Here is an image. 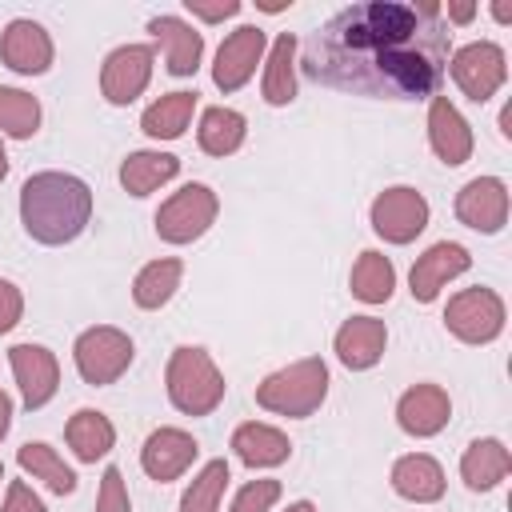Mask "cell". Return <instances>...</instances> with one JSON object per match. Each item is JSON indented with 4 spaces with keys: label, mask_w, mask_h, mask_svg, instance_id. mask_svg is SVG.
Instances as JSON below:
<instances>
[{
    "label": "cell",
    "mask_w": 512,
    "mask_h": 512,
    "mask_svg": "<svg viewBox=\"0 0 512 512\" xmlns=\"http://www.w3.org/2000/svg\"><path fill=\"white\" fill-rule=\"evenodd\" d=\"M92 220V188L72 172H32L20 184V224L44 248L72 244Z\"/></svg>",
    "instance_id": "obj_2"
},
{
    "label": "cell",
    "mask_w": 512,
    "mask_h": 512,
    "mask_svg": "<svg viewBox=\"0 0 512 512\" xmlns=\"http://www.w3.org/2000/svg\"><path fill=\"white\" fill-rule=\"evenodd\" d=\"M476 12H480V4L476 0H448V4H440V16H444V24L452 28V24H472L476 20Z\"/></svg>",
    "instance_id": "obj_39"
},
{
    "label": "cell",
    "mask_w": 512,
    "mask_h": 512,
    "mask_svg": "<svg viewBox=\"0 0 512 512\" xmlns=\"http://www.w3.org/2000/svg\"><path fill=\"white\" fill-rule=\"evenodd\" d=\"M264 52H268V32L260 24H240L232 28L220 48H216V60H212V84L228 96V92H240L252 76H256V64H264Z\"/></svg>",
    "instance_id": "obj_11"
},
{
    "label": "cell",
    "mask_w": 512,
    "mask_h": 512,
    "mask_svg": "<svg viewBox=\"0 0 512 512\" xmlns=\"http://www.w3.org/2000/svg\"><path fill=\"white\" fill-rule=\"evenodd\" d=\"M488 12H492L496 24H512V0H492Z\"/></svg>",
    "instance_id": "obj_41"
},
{
    "label": "cell",
    "mask_w": 512,
    "mask_h": 512,
    "mask_svg": "<svg viewBox=\"0 0 512 512\" xmlns=\"http://www.w3.org/2000/svg\"><path fill=\"white\" fill-rule=\"evenodd\" d=\"M16 464H20V472L24 476H32V480H40L48 492H56V496H72L76 492V472L64 464V456L52 448V444H44V440H28V444H20L16 448Z\"/></svg>",
    "instance_id": "obj_29"
},
{
    "label": "cell",
    "mask_w": 512,
    "mask_h": 512,
    "mask_svg": "<svg viewBox=\"0 0 512 512\" xmlns=\"http://www.w3.org/2000/svg\"><path fill=\"white\" fill-rule=\"evenodd\" d=\"M180 280H184V260H176V256L148 260L132 280V304L144 312H156L176 296Z\"/></svg>",
    "instance_id": "obj_30"
},
{
    "label": "cell",
    "mask_w": 512,
    "mask_h": 512,
    "mask_svg": "<svg viewBox=\"0 0 512 512\" xmlns=\"http://www.w3.org/2000/svg\"><path fill=\"white\" fill-rule=\"evenodd\" d=\"M96 512H132L128 484H124V472L120 468H104L100 488H96Z\"/></svg>",
    "instance_id": "obj_35"
},
{
    "label": "cell",
    "mask_w": 512,
    "mask_h": 512,
    "mask_svg": "<svg viewBox=\"0 0 512 512\" xmlns=\"http://www.w3.org/2000/svg\"><path fill=\"white\" fill-rule=\"evenodd\" d=\"M228 448H232V456H236L244 468H252V472H260V468H280V464L292 456V440H288L280 428L264 424V420L240 424V428L232 432Z\"/></svg>",
    "instance_id": "obj_22"
},
{
    "label": "cell",
    "mask_w": 512,
    "mask_h": 512,
    "mask_svg": "<svg viewBox=\"0 0 512 512\" xmlns=\"http://www.w3.org/2000/svg\"><path fill=\"white\" fill-rule=\"evenodd\" d=\"M428 200L424 192H416L412 184H392L384 192H376L372 208H368V224L384 244H412L424 228H428Z\"/></svg>",
    "instance_id": "obj_8"
},
{
    "label": "cell",
    "mask_w": 512,
    "mask_h": 512,
    "mask_svg": "<svg viewBox=\"0 0 512 512\" xmlns=\"http://www.w3.org/2000/svg\"><path fill=\"white\" fill-rule=\"evenodd\" d=\"M284 512H316V504H312V500H292Z\"/></svg>",
    "instance_id": "obj_44"
},
{
    "label": "cell",
    "mask_w": 512,
    "mask_h": 512,
    "mask_svg": "<svg viewBox=\"0 0 512 512\" xmlns=\"http://www.w3.org/2000/svg\"><path fill=\"white\" fill-rule=\"evenodd\" d=\"M448 420H452V396L440 384H432V380L412 384L396 400V424H400V432H408L416 440L440 436L448 428Z\"/></svg>",
    "instance_id": "obj_18"
},
{
    "label": "cell",
    "mask_w": 512,
    "mask_h": 512,
    "mask_svg": "<svg viewBox=\"0 0 512 512\" xmlns=\"http://www.w3.org/2000/svg\"><path fill=\"white\" fill-rule=\"evenodd\" d=\"M184 12L192 20H204V24H224V20L240 16V0H216V4H208V0H184Z\"/></svg>",
    "instance_id": "obj_36"
},
{
    "label": "cell",
    "mask_w": 512,
    "mask_h": 512,
    "mask_svg": "<svg viewBox=\"0 0 512 512\" xmlns=\"http://www.w3.org/2000/svg\"><path fill=\"white\" fill-rule=\"evenodd\" d=\"M280 480H272V476H260V480H248L236 496H232V504H228V512H272V504L280 500Z\"/></svg>",
    "instance_id": "obj_34"
},
{
    "label": "cell",
    "mask_w": 512,
    "mask_h": 512,
    "mask_svg": "<svg viewBox=\"0 0 512 512\" xmlns=\"http://www.w3.org/2000/svg\"><path fill=\"white\" fill-rule=\"evenodd\" d=\"M508 472H512V452L496 436L472 440L460 456V480H464L468 492H492L508 480Z\"/></svg>",
    "instance_id": "obj_23"
},
{
    "label": "cell",
    "mask_w": 512,
    "mask_h": 512,
    "mask_svg": "<svg viewBox=\"0 0 512 512\" xmlns=\"http://www.w3.org/2000/svg\"><path fill=\"white\" fill-rule=\"evenodd\" d=\"M196 100H200V96H196V92H184V88H176V92L152 100V104L144 108V116H140V132H144L148 140H180V136L188 132V124H192Z\"/></svg>",
    "instance_id": "obj_28"
},
{
    "label": "cell",
    "mask_w": 512,
    "mask_h": 512,
    "mask_svg": "<svg viewBox=\"0 0 512 512\" xmlns=\"http://www.w3.org/2000/svg\"><path fill=\"white\" fill-rule=\"evenodd\" d=\"M4 176H8V152H4V144H0V184H4Z\"/></svg>",
    "instance_id": "obj_45"
},
{
    "label": "cell",
    "mask_w": 512,
    "mask_h": 512,
    "mask_svg": "<svg viewBox=\"0 0 512 512\" xmlns=\"http://www.w3.org/2000/svg\"><path fill=\"white\" fill-rule=\"evenodd\" d=\"M20 316H24V292L0 276V336L12 332L20 324Z\"/></svg>",
    "instance_id": "obj_37"
},
{
    "label": "cell",
    "mask_w": 512,
    "mask_h": 512,
    "mask_svg": "<svg viewBox=\"0 0 512 512\" xmlns=\"http://www.w3.org/2000/svg\"><path fill=\"white\" fill-rule=\"evenodd\" d=\"M148 32L152 40L160 44L164 52V68L168 76H192L200 68V56H204V32L192 28L184 16H152L148 20Z\"/></svg>",
    "instance_id": "obj_20"
},
{
    "label": "cell",
    "mask_w": 512,
    "mask_h": 512,
    "mask_svg": "<svg viewBox=\"0 0 512 512\" xmlns=\"http://www.w3.org/2000/svg\"><path fill=\"white\" fill-rule=\"evenodd\" d=\"M8 368L16 376V388H20V400L28 412H40L60 392V360L44 344H12Z\"/></svg>",
    "instance_id": "obj_12"
},
{
    "label": "cell",
    "mask_w": 512,
    "mask_h": 512,
    "mask_svg": "<svg viewBox=\"0 0 512 512\" xmlns=\"http://www.w3.org/2000/svg\"><path fill=\"white\" fill-rule=\"evenodd\" d=\"M196 456H200L196 436L184 432V428L164 424V428L148 432V440H144V448H140V468H144L148 480L172 484V480H180V476L196 464Z\"/></svg>",
    "instance_id": "obj_16"
},
{
    "label": "cell",
    "mask_w": 512,
    "mask_h": 512,
    "mask_svg": "<svg viewBox=\"0 0 512 512\" xmlns=\"http://www.w3.org/2000/svg\"><path fill=\"white\" fill-rule=\"evenodd\" d=\"M500 136H504V140H512V104H504V108H500Z\"/></svg>",
    "instance_id": "obj_42"
},
{
    "label": "cell",
    "mask_w": 512,
    "mask_h": 512,
    "mask_svg": "<svg viewBox=\"0 0 512 512\" xmlns=\"http://www.w3.org/2000/svg\"><path fill=\"white\" fill-rule=\"evenodd\" d=\"M228 480H232L228 460H224V456H220V460H208V464L192 476V484L184 488L180 512H220V500H224V492H228Z\"/></svg>",
    "instance_id": "obj_33"
},
{
    "label": "cell",
    "mask_w": 512,
    "mask_h": 512,
    "mask_svg": "<svg viewBox=\"0 0 512 512\" xmlns=\"http://www.w3.org/2000/svg\"><path fill=\"white\" fill-rule=\"evenodd\" d=\"M448 72L468 100L488 104L508 80V56L496 40H472L448 56Z\"/></svg>",
    "instance_id": "obj_9"
},
{
    "label": "cell",
    "mask_w": 512,
    "mask_h": 512,
    "mask_svg": "<svg viewBox=\"0 0 512 512\" xmlns=\"http://www.w3.org/2000/svg\"><path fill=\"white\" fill-rule=\"evenodd\" d=\"M508 184L500 176H472L460 192H456V220L472 232H484V236H496L504 224H508Z\"/></svg>",
    "instance_id": "obj_14"
},
{
    "label": "cell",
    "mask_w": 512,
    "mask_h": 512,
    "mask_svg": "<svg viewBox=\"0 0 512 512\" xmlns=\"http://www.w3.org/2000/svg\"><path fill=\"white\" fill-rule=\"evenodd\" d=\"M0 480H4V464H0Z\"/></svg>",
    "instance_id": "obj_46"
},
{
    "label": "cell",
    "mask_w": 512,
    "mask_h": 512,
    "mask_svg": "<svg viewBox=\"0 0 512 512\" xmlns=\"http://www.w3.org/2000/svg\"><path fill=\"white\" fill-rule=\"evenodd\" d=\"M64 440H68V448H72V456H76L80 464H96V460H104V456L116 448V428H112V420H108L104 412L80 408V412L68 416Z\"/></svg>",
    "instance_id": "obj_26"
},
{
    "label": "cell",
    "mask_w": 512,
    "mask_h": 512,
    "mask_svg": "<svg viewBox=\"0 0 512 512\" xmlns=\"http://www.w3.org/2000/svg\"><path fill=\"white\" fill-rule=\"evenodd\" d=\"M296 52L300 40L292 32H280L268 52H264V80H260V96L272 108H288L296 100Z\"/></svg>",
    "instance_id": "obj_25"
},
{
    "label": "cell",
    "mask_w": 512,
    "mask_h": 512,
    "mask_svg": "<svg viewBox=\"0 0 512 512\" xmlns=\"http://www.w3.org/2000/svg\"><path fill=\"white\" fill-rule=\"evenodd\" d=\"M248 136V120L244 112L228 108V104H212L200 112V128H196V144L204 156H232L244 148Z\"/></svg>",
    "instance_id": "obj_27"
},
{
    "label": "cell",
    "mask_w": 512,
    "mask_h": 512,
    "mask_svg": "<svg viewBox=\"0 0 512 512\" xmlns=\"http://www.w3.org/2000/svg\"><path fill=\"white\" fill-rule=\"evenodd\" d=\"M156 68V48L152 44H120L104 56L100 64V96L112 108H128L132 100L144 96L148 80Z\"/></svg>",
    "instance_id": "obj_10"
},
{
    "label": "cell",
    "mask_w": 512,
    "mask_h": 512,
    "mask_svg": "<svg viewBox=\"0 0 512 512\" xmlns=\"http://www.w3.org/2000/svg\"><path fill=\"white\" fill-rule=\"evenodd\" d=\"M388 348V324L380 316H348L336 336H332V352L348 372H368L384 360Z\"/></svg>",
    "instance_id": "obj_19"
},
{
    "label": "cell",
    "mask_w": 512,
    "mask_h": 512,
    "mask_svg": "<svg viewBox=\"0 0 512 512\" xmlns=\"http://www.w3.org/2000/svg\"><path fill=\"white\" fill-rule=\"evenodd\" d=\"M472 268V252L456 240H436L432 248H424L408 272V292L416 304H432L456 276H464Z\"/></svg>",
    "instance_id": "obj_13"
},
{
    "label": "cell",
    "mask_w": 512,
    "mask_h": 512,
    "mask_svg": "<svg viewBox=\"0 0 512 512\" xmlns=\"http://www.w3.org/2000/svg\"><path fill=\"white\" fill-rule=\"evenodd\" d=\"M72 360H76V372H80L84 384L108 388V384H116V380L132 368L136 344H132V336H128L124 328H116V324H92V328H84V332L76 336Z\"/></svg>",
    "instance_id": "obj_6"
},
{
    "label": "cell",
    "mask_w": 512,
    "mask_h": 512,
    "mask_svg": "<svg viewBox=\"0 0 512 512\" xmlns=\"http://www.w3.org/2000/svg\"><path fill=\"white\" fill-rule=\"evenodd\" d=\"M164 392L180 416H212L224 404L228 384H224V372L216 368V360L208 356V348L180 344V348H172V356L164 364Z\"/></svg>",
    "instance_id": "obj_3"
},
{
    "label": "cell",
    "mask_w": 512,
    "mask_h": 512,
    "mask_svg": "<svg viewBox=\"0 0 512 512\" xmlns=\"http://www.w3.org/2000/svg\"><path fill=\"white\" fill-rule=\"evenodd\" d=\"M296 68L336 92L432 100L448 72L452 28L436 0H364L308 32Z\"/></svg>",
    "instance_id": "obj_1"
},
{
    "label": "cell",
    "mask_w": 512,
    "mask_h": 512,
    "mask_svg": "<svg viewBox=\"0 0 512 512\" xmlns=\"http://www.w3.org/2000/svg\"><path fill=\"white\" fill-rule=\"evenodd\" d=\"M348 292L360 300V304H388L392 292H396V268L384 252L368 248L356 256L352 272H348Z\"/></svg>",
    "instance_id": "obj_31"
},
{
    "label": "cell",
    "mask_w": 512,
    "mask_h": 512,
    "mask_svg": "<svg viewBox=\"0 0 512 512\" xmlns=\"http://www.w3.org/2000/svg\"><path fill=\"white\" fill-rule=\"evenodd\" d=\"M36 132H40V100L24 88L0 84V136L32 140Z\"/></svg>",
    "instance_id": "obj_32"
},
{
    "label": "cell",
    "mask_w": 512,
    "mask_h": 512,
    "mask_svg": "<svg viewBox=\"0 0 512 512\" xmlns=\"http://www.w3.org/2000/svg\"><path fill=\"white\" fill-rule=\"evenodd\" d=\"M0 512H48V508H44V500L32 492V484L12 480V484L4 488V504H0Z\"/></svg>",
    "instance_id": "obj_38"
},
{
    "label": "cell",
    "mask_w": 512,
    "mask_h": 512,
    "mask_svg": "<svg viewBox=\"0 0 512 512\" xmlns=\"http://www.w3.org/2000/svg\"><path fill=\"white\" fill-rule=\"evenodd\" d=\"M8 428H12V396L0 388V440L8 436Z\"/></svg>",
    "instance_id": "obj_40"
},
{
    "label": "cell",
    "mask_w": 512,
    "mask_h": 512,
    "mask_svg": "<svg viewBox=\"0 0 512 512\" xmlns=\"http://www.w3.org/2000/svg\"><path fill=\"white\" fill-rule=\"evenodd\" d=\"M0 60L16 76H44L52 68V60H56V48H52L48 28L36 24V20H28V16L8 20L4 32H0Z\"/></svg>",
    "instance_id": "obj_15"
},
{
    "label": "cell",
    "mask_w": 512,
    "mask_h": 512,
    "mask_svg": "<svg viewBox=\"0 0 512 512\" xmlns=\"http://www.w3.org/2000/svg\"><path fill=\"white\" fill-rule=\"evenodd\" d=\"M216 216H220V196H216L208 184L192 180V184L176 188V192L156 208L152 228H156V236H160L164 244L184 248V244H196V240L216 224Z\"/></svg>",
    "instance_id": "obj_5"
},
{
    "label": "cell",
    "mask_w": 512,
    "mask_h": 512,
    "mask_svg": "<svg viewBox=\"0 0 512 512\" xmlns=\"http://www.w3.org/2000/svg\"><path fill=\"white\" fill-rule=\"evenodd\" d=\"M428 148L448 168H460V164L472 160V148H476L472 124L460 116V108L448 96H432L428 100Z\"/></svg>",
    "instance_id": "obj_17"
},
{
    "label": "cell",
    "mask_w": 512,
    "mask_h": 512,
    "mask_svg": "<svg viewBox=\"0 0 512 512\" xmlns=\"http://www.w3.org/2000/svg\"><path fill=\"white\" fill-rule=\"evenodd\" d=\"M388 484H392V492H396L400 500H412V504H436V500L444 496V488H448L440 460L428 456V452H408V456H400V460L392 464V472H388Z\"/></svg>",
    "instance_id": "obj_21"
},
{
    "label": "cell",
    "mask_w": 512,
    "mask_h": 512,
    "mask_svg": "<svg viewBox=\"0 0 512 512\" xmlns=\"http://www.w3.org/2000/svg\"><path fill=\"white\" fill-rule=\"evenodd\" d=\"M504 320H508V312H504L500 292H492V288H484V284L460 288V292L448 300V308H444V328H448V336H456L460 344H472V348L492 344V340L504 332Z\"/></svg>",
    "instance_id": "obj_7"
},
{
    "label": "cell",
    "mask_w": 512,
    "mask_h": 512,
    "mask_svg": "<svg viewBox=\"0 0 512 512\" xmlns=\"http://www.w3.org/2000/svg\"><path fill=\"white\" fill-rule=\"evenodd\" d=\"M288 4H292V0H256V8H260V12H284Z\"/></svg>",
    "instance_id": "obj_43"
},
{
    "label": "cell",
    "mask_w": 512,
    "mask_h": 512,
    "mask_svg": "<svg viewBox=\"0 0 512 512\" xmlns=\"http://www.w3.org/2000/svg\"><path fill=\"white\" fill-rule=\"evenodd\" d=\"M328 364L320 356H300L276 372H268L256 384V404L272 416H288V420H308L320 412V404L328 400Z\"/></svg>",
    "instance_id": "obj_4"
},
{
    "label": "cell",
    "mask_w": 512,
    "mask_h": 512,
    "mask_svg": "<svg viewBox=\"0 0 512 512\" xmlns=\"http://www.w3.org/2000/svg\"><path fill=\"white\" fill-rule=\"evenodd\" d=\"M176 176H180V160L172 152H160V148H140V152H128L120 160V188L136 200L160 192Z\"/></svg>",
    "instance_id": "obj_24"
}]
</instances>
